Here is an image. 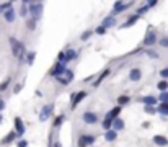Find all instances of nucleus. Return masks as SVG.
Segmentation results:
<instances>
[{
  "label": "nucleus",
  "mask_w": 168,
  "mask_h": 147,
  "mask_svg": "<svg viewBox=\"0 0 168 147\" xmlns=\"http://www.w3.org/2000/svg\"><path fill=\"white\" fill-rule=\"evenodd\" d=\"M91 35H93V31H85V33H83V35H82V36H80V39H82V41H87V39H88V38H90V36H91Z\"/></svg>",
  "instance_id": "obj_35"
},
{
  "label": "nucleus",
  "mask_w": 168,
  "mask_h": 147,
  "mask_svg": "<svg viewBox=\"0 0 168 147\" xmlns=\"http://www.w3.org/2000/svg\"><path fill=\"white\" fill-rule=\"evenodd\" d=\"M64 70H65V64H62V62H57L56 66H54V69L51 70V75L57 79V77H60V75L64 74Z\"/></svg>",
  "instance_id": "obj_10"
},
{
  "label": "nucleus",
  "mask_w": 168,
  "mask_h": 147,
  "mask_svg": "<svg viewBox=\"0 0 168 147\" xmlns=\"http://www.w3.org/2000/svg\"><path fill=\"white\" fill-rule=\"evenodd\" d=\"M38 2H41V4H42V0H38Z\"/></svg>",
  "instance_id": "obj_49"
},
{
  "label": "nucleus",
  "mask_w": 168,
  "mask_h": 147,
  "mask_svg": "<svg viewBox=\"0 0 168 147\" xmlns=\"http://www.w3.org/2000/svg\"><path fill=\"white\" fill-rule=\"evenodd\" d=\"M154 144H157V146H160V147L168 146V139L165 136H154Z\"/></svg>",
  "instance_id": "obj_17"
},
{
  "label": "nucleus",
  "mask_w": 168,
  "mask_h": 147,
  "mask_svg": "<svg viewBox=\"0 0 168 147\" xmlns=\"http://www.w3.org/2000/svg\"><path fill=\"white\" fill-rule=\"evenodd\" d=\"M17 147H28V141H26V139H21V141H18Z\"/></svg>",
  "instance_id": "obj_37"
},
{
  "label": "nucleus",
  "mask_w": 168,
  "mask_h": 147,
  "mask_svg": "<svg viewBox=\"0 0 168 147\" xmlns=\"http://www.w3.org/2000/svg\"><path fill=\"white\" fill-rule=\"evenodd\" d=\"M2 121H4V118H2V115H0V122H2Z\"/></svg>",
  "instance_id": "obj_48"
},
{
  "label": "nucleus",
  "mask_w": 168,
  "mask_h": 147,
  "mask_svg": "<svg viewBox=\"0 0 168 147\" xmlns=\"http://www.w3.org/2000/svg\"><path fill=\"white\" fill-rule=\"evenodd\" d=\"M116 24V20H114V17H106V18H103V21H101V26L103 28H111V26H114Z\"/></svg>",
  "instance_id": "obj_15"
},
{
  "label": "nucleus",
  "mask_w": 168,
  "mask_h": 147,
  "mask_svg": "<svg viewBox=\"0 0 168 147\" xmlns=\"http://www.w3.org/2000/svg\"><path fill=\"white\" fill-rule=\"evenodd\" d=\"M157 113H160L163 116H168V103H160L157 108Z\"/></svg>",
  "instance_id": "obj_24"
},
{
  "label": "nucleus",
  "mask_w": 168,
  "mask_h": 147,
  "mask_svg": "<svg viewBox=\"0 0 168 147\" xmlns=\"http://www.w3.org/2000/svg\"><path fill=\"white\" fill-rule=\"evenodd\" d=\"M57 80H59L62 85L70 84V82L74 80V72H72V70H69V69H65V70H64V74H62V75H60V77H57Z\"/></svg>",
  "instance_id": "obj_4"
},
{
  "label": "nucleus",
  "mask_w": 168,
  "mask_h": 147,
  "mask_svg": "<svg viewBox=\"0 0 168 147\" xmlns=\"http://www.w3.org/2000/svg\"><path fill=\"white\" fill-rule=\"evenodd\" d=\"M10 82H11V79H10V77H8V79H5V80L2 82V84H0V92L7 90V87H8V85H10Z\"/></svg>",
  "instance_id": "obj_32"
},
{
  "label": "nucleus",
  "mask_w": 168,
  "mask_h": 147,
  "mask_svg": "<svg viewBox=\"0 0 168 147\" xmlns=\"http://www.w3.org/2000/svg\"><path fill=\"white\" fill-rule=\"evenodd\" d=\"M85 97H87V92H83V90H82V92H77L75 95H72V110L77 108V105L82 102V100H83Z\"/></svg>",
  "instance_id": "obj_7"
},
{
  "label": "nucleus",
  "mask_w": 168,
  "mask_h": 147,
  "mask_svg": "<svg viewBox=\"0 0 168 147\" xmlns=\"http://www.w3.org/2000/svg\"><path fill=\"white\" fill-rule=\"evenodd\" d=\"M129 100H131V98L127 97V95H121V97H118V106L127 105V103H129Z\"/></svg>",
  "instance_id": "obj_26"
},
{
  "label": "nucleus",
  "mask_w": 168,
  "mask_h": 147,
  "mask_svg": "<svg viewBox=\"0 0 168 147\" xmlns=\"http://www.w3.org/2000/svg\"><path fill=\"white\" fill-rule=\"evenodd\" d=\"M158 100H160L162 103H168V92H162V95L158 97Z\"/></svg>",
  "instance_id": "obj_34"
},
{
  "label": "nucleus",
  "mask_w": 168,
  "mask_h": 147,
  "mask_svg": "<svg viewBox=\"0 0 168 147\" xmlns=\"http://www.w3.org/2000/svg\"><path fill=\"white\" fill-rule=\"evenodd\" d=\"M11 4H13V2L10 0V2H5V4H2V5H0V13H5V12H7L8 8L11 7Z\"/></svg>",
  "instance_id": "obj_29"
},
{
  "label": "nucleus",
  "mask_w": 168,
  "mask_h": 147,
  "mask_svg": "<svg viewBox=\"0 0 168 147\" xmlns=\"http://www.w3.org/2000/svg\"><path fill=\"white\" fill-rule=\"evenodd\" d=\"M23 88V84H20V85H17V88H15V93H18V92Z\"/></svg>",
  "instance_id": "obj_44"
},
{
  "label": "nucleus",
  "mask_w": 168,
  "mask_h": 147,
  "mask_svg": "<svg viewBox=\"0 0 168 147\" xmlns=\"http://www.w3.org/2000/svg\"><path fill=\"white\" fill-rule=\"evenodd\" d=\"M26 28H28L29 31H33V30L36 28V20H33V18H29V20L26 21Z\"/></svg>",
  "instance_id": "obj_30"
},
{
  "label": "nucleus",
  "mask_w": 168,
  "mask_h": 147,
  "mask_svg": "<svg viewBox=\"0 0 168 147\" xmlns=\"http://www.w3.org/2000/svg\"><path fill=\"white\" fill-rule=\"evenodd\" d=\"M83 121L87 122V124H95V122L98 121V116L91 111H85L83 113Z\"/></svg>",
  "instance_id": "obj_11"
},
{
  "label": "nucleus",
  "mask_w": 168,
  "mask_h": 147,
  "mask_svg": "<svg viewBox=\"0 0 168 147\" xmlns=\"http://www.w3.org/2000/svg\"><path fill=\"white\" fill-rule=\"evenodd\" d=\"M132 5V2H127V4H123L121 0L119 2H116V5H114V10H113V13L114 15H118V13H123L124 10H127V8Z\"/></svg>",
  "instance_id": "obj_9"
},
{
  "label": "nucleus",
  "mask_w": 168,
  "mask_h": 147,
  "mask_svg": "<svg viewBox=\"0 0 168 147\" xmlns=\"http://www.w3.org/2000/svg\"><path fill=\"white\" fill-rule=\"evenodd\" d=\"M109 74H111V70H109V69H105V70H103L101 74H100V77H98V80H96V82H95V84H93V87H98V85L101 84V82L105 80L106 77H108Z\"/></svg>",
  "instance_id": "obj_18"
},
{
  "label": "nucleus",
  "mask_w": 168,
  "mask_h": 147,
  "mask_svg": "<svg viewBox=\"0 0 168 147\" xmlns=\"http://www.w3.org/2000/svg\"><path fill=\"white\" fill-rule=\"evenodd\" d=\"M140 77H142V72H140V69H132L129 72V79L132 82H139Z\"/></svg>",
  "instance_id": "obj_16"
},
{
  "label": "nucleus",
  "mask_w": 168,
  "mask_h": 147,
  "mask_svg": "<svg viewBox=\"0 0 168 147\" xmlns=\"http://www.w3.org/2000/svg\"><path fill=\"white\" fill-rule=\"evenodd\" d=\"M10 46H11V53H13V56L23 59V54H25V46L21 44L17 38H13V36L10 38Z\"/></svg>",
  "instance_id": "obj_1"
},
{
  "label": "nucleus",
  "mask_w": 168,
  "mask_h": 147,
  "mask_svg": "<svg viewBox=\"0 0 168 147\" xmlns=\"http://www.w3.org/2000/svg\"><path fill=\"white\" fill-rule=\"evenodd\" d=\"M95 139L96 137L95 136H90V134H85V136H80V139H78V147H87V146H91V144L95 142Z\"/></svg>",
  "instance_id": "obj_5"
},
{
  "label": "nucleus",
  "mask_w": 168,
  "mask_h": 147,
  "mask_svg": "<svg viewBox=\"0 0 168 147\" xmlns=\"http://www.w3.org/2000/svg\"><path fill=\"white\" fill-rule=\"evenodd\" d=\"M54 147H62V146H60L59 142H56V144H54Z\"/></svg>",
  "instance_id": "obj_46"
},
{
  "label": "nucleus",
  "mask_w": 168,
  "mask_h": 147,
  "mask_svg": "<svg viewBox=\"0 0 168 147\" xmlns=\"http://www.w3.org/2000/svg\"><path fill=\"white\" fill-rule=\"evenodd\" d=\"M116 136H118V133H116L114 129H109V131H105V139L108 141V142H113V141L116 139Z\"/></svg>",
  "instance_id": "obj_21"
},
{
  "label": "nucleus",
  "mask_w": 168,
  "mask_h": 147,
  "mask_svg": "<svg viewBox=\"0 0 168 147\" xmlns=\"http://www.w3.org/2000/svg\"><path fill=\"white\" fill-rule=\"evenodd\" d=\"M4 17H5V21H7V23H13V21H15V17H17V13H15V8L10 7V8H8V10L4 13Z\"/></svg>",
  "instance_id": "obj_12"
},
{
  "label": "nucleus",
  "mask_w": 168,
  "mask_h": 147,
  "mask_svg": "<svg viewBox=\"0 0 168 147\" xmlns=\"http://www.w3.org/2000/svg\"><path fill=\"white\" fill-rule=\"evenodd\" d=\"M64 119H65V116H64V115L57 116V118H56V121H54V128H60V124L64 122Z\"/></svg>",
  "instance_id": "obj_31"
},
{
  "label": "nucleus",
  "mask_w": 168,
  "mask_h": 147,
  "mask_svg": "<svg viewBox=\"0 0 168 147\" xmlns=\"http://www.w3.org/2000/svg\"><path fill=\"white\" fill-rule=\"evenodd\" d=\"M28 10H29V13H31V18H33V20L38 21L39 18H41V15H42V4H41V2H38V4H33V5H29V7H28Z\"/></svg>",
  "instance_id": "obj_2"
},
{
  "label": "nucleus",
  "mask_w": 168,
  "mask_h": 147,
  "mask_svg": "<svg viewBox=\"0 0 168 147\" xmlns=\"http://www.w3.org/2000/svg\"><path fill=\"white\" fill-rule=\"evenodd\" d=\"M52 111H54V103H49V105H46L44 108L41 110V113H39V121H41V122L47 121V119H49V116L52 115Z\"/></svg>",
  "instance_id": "obj_3"
},
{
  "label": "nucleus",
  "mask_w": 168,
  "mask_h": 147,
  "mask_svg": "<svg viewBox=\"0 0 168 147\" xmlns=\"http://www.w3.org/2000/svg\"><path fill=\"white\" fill-rule=\"evenodd\" d=\"M157 88H158L160 92H168V82H167V80H162V82H158Z\"/></svg>",
  "instance_id": "obj_27"
},
{
  "label": "nucleus",
  "mask_w": 168,
  "mask_h": 147,
  "mask_svg": "<svg viewBox=\"0 0 168 147\" xmlns=\"http://www.w3.org/2000/svg\"><path fill=\"white\" fill-rule=\"evenodd\" d=\"M75 57H77V53H75L74 49H67L65 51V64L70 62V61H74Z\"/></svg>",
  "instance_id": "obj_22"
},
{
  "label": "nucleus",
  "mask_w": 168,
  "mask_h": 147,
  "mask_svg": "<svg viewBox=\"0 0 168 147\" xmlns=\"http://www.w3.org/2000/svg\"><path fill=\"white\" fill-rule=\"evenodd\" d=\"M157 2H158V0H147V5H149V7H154V5H157Z\"/></svg>",
  "instance_id": "obj_41"
},
{
  "label": "nucleus",
  "mask_w": 168,
  "mask_h": 147,
  "mask_svg": "<svg viewBox=\"0 0 168 147\" xmlns=\"http://www.w3.org/2000/svg\"><path fill=\"white\" fill-rule=\"evenodd\" d=\"M160 75H162L163 79H168V67H167V69H162V70H160Z\"/></svg>",
  "instance_id": "obj_40"
},
{
  "label": "nucleus",
  "mask_w": 168,
  "mask_h": 147,
  "mask_svg": "<svg viewBox=\"0 0 168 147\" xmlns=\"http://www.w3.org/2000/svg\"><path fill=\"white\" fill-rule=\"evenodd\" d=\"M147 54H149V56H152V57H158V54L154 53V51H147Z\"/></svg>",
  "instance_id": "obj_42"
},
{
  "label": "nucleus",
  "mask_w": 168,
  "mask_h": 147,
  "mask_svg": "<svg viewBox=\"0 0 168 147\" xmlns=\"http://www.w3.org/2000/svg\"><path fill=\"white\" fill-rule=\"evenodd\" d=\"M28 2H29V0H23V4H25V5H26V4H28Z\"/></svg>",
  "instance_id": "obj_47"
},
{
  "label": "nucleus",
  "mask_w": 168,
  "mask_h": 147,
  "mask_svg": "<svg viewBox=\"0 0 168 147\" xmlns=\"http://www.w3.org/2000/svg\"><path fill=\"white\" fill-rule=\"evenodd\" d=\"M13 121H15V133H17L18 136H23V134H25V122H23V119H21L20 116H17Z\"/></svg>",
  "instance_id": "obj_6"
},
{
  "label": "nucleus",
  "mask_w": 168,
  "mask_h": 147,
  "mask_svg": "<svg viewBox=\"0 0 168 147\" xmlns=\"http://www.w3.org/2000/svg\"><path fill=\"white\" fill-rule=\"evenodd\" d=\"M149 8H150V7H149V5H142V7H140L139 10H137V15H139V17H140V15L147 13V12H149Z\"/></svg>",
  "instance_id": "obj_33"
},
{
  "label": "nucleus",
  "mask_w": 168,
  "mask_h": 147,
  "mask_svg": "<svg viewBox=\"0 0 168 147\" xmlns=\"http://www.w3.org/2000/svg\"><path fill=\"white\" fill-rule=\"evenodd\" d=\"M140 102H142L145 106H155L157 105V98L152 97V95H149V97H142L140 98Z\"/></svg>",
  "instance_id": "obj_13"
},
{
  "label": "nucleus",
  "mask_w": 168,
  "mask_h": 147,
  "mask_svg": "<svg viewBox=\"0 0 168 147\" xmlns=\"http://www.w3.org/2000/svg\"><path fill=\"white\" fill-rule=\"evenodd\" d=\"M119 113H121V106H116V108H113L106 116H108L109 119H113V121H114V119H118V118H119Z\"/></svg>",
  "instance_id": "obj_20"
},
{
  "label": "nucleus",
  "mask_w": 168,
  "mask_h": 147,
  "mask_svg": "<svg viewBox=\"0 0 168 147\" xmlns=\"http://www.w3.org/2000/svg\"><path fill=\"white\" fill-rule=\"evenodd\" d=\"M4 108H5V102H4V100H0V111H2Z\"/></svg>",
  "instance_id": "obj_45"
},
{
  "label": "nucleus",
  "mask_w": 168,
  "mask_h": 147,
  "mask_svg": "<svg viewBox=\"0 0 168 147\" xmlns=\"http://www.w3.org/2000/svg\"><path fill=\"white\" fill-rule=\"evenodd\" d=\"M155 111H157V110H155L154 106H145V113H149V115H154Z\"/></svg>",
  "instance_id": "obj_38"
},
{
  "label": "nucleus",
  "mask_w": 168,
  "mask_h": 147,
  "mask_svg": "<svg viewBox=\"0 0 168 147\" xmlns=\"http://www.w3.org/2000/svg\"><path fill=\"white\" fill-rule=\"evenodd\" d=\"M101 126H103V129H105V131H109V129L113 128V119H109L108 116H105V119H103V124H101Z\"/></svg>",
  "instance_id": "obj_25"
},
{
  "label": "nucleus",
  "mask_w": 168,
  "mask_h": 147,
  "mask_svg": "<svg viewBox=\"0 0 168 147\" xmlns=\"http://www.w3.org/2000/svg\"><path fill=\"white\" fill-rule=\"evenodd\" d=\"M17 137H18V134L15 133V131H11V133H8L7 136L4 137V139L0 141V146H5V144H10L11 141H13V139H17Z\"/></svg>",
  "instance_id": "obj_14"
},
{
  "label": "nucleus",
  "mask_w": 168,
  "mask_h": 147,
  "mask_svg": "<svg viewBox=\"0 0 168 147\" xmlns=\"http://www.w3.org/2000/svg\"><path fill=\"white\" fill-rule=\"evenodd\" d=\"M34 57H36V53H34V51H29L28 56H26V62H28L29 66H31V64L34 62Z\"/></svg>",
  "instance_id": "obj_28"
},
{
  "label": "nucleus",
  "mask_w": 168,
  "mask_h": 147,
  "mask_svg": "<svg viewBox=\"0 0 168 147\" xmlns=\"http://www.w3.org/2000/svg\"><path fill=\"white\" fill-rule=\"evenodd\" d=\"M105 33H106V28H103V26H98L95 30V35H105Z\"/></svg>",
  "instance_id": "obj_36"
},
{
  "label": "nucleus",
  "mask_w": 168,
  "mask_h": 147,
  "mask_svg": "<svg viewBox=\"0 0 168 147\" xmlns=\"http://www.w3.org/2000/svg\"><path fill=\"white\" fill-rule=\"evenodd\" d=\"M113 129L116 131V133H118V131H123L124 129V121L121 118H118V119H114V121H113Z\"/></svg>",
  "instance_id": "obj_19"
},
{
  "label": "nucleus",
  "mask_w": 168,
  "mask_h": 147,
  "mask_svg": "<svg viewBox=\"0 0 168 147\" xmlns=\"http://www.w3.org/2000/svg\"><path fill=\"white\" fill-rule=\"evenodd\" d=\"M137 20H139V15H137V13H136V15H132V17H131V18H129V20H127V21H126V23H124V24H123V26H121V28H129V26H132V24H134V23H136V21H137Z\"/></svg>",
  "instance_id": "obj_23"
},
{
  "label": "nucleus",
  "mask_w": 168,
  "mask_h": 147,
  "mask_svg": "<svg viewBox=\"0 0 168 147\" xmlns=\"http://www.w3.org/2000/svg\"><path fill=\"white\" fill-rule=\"evenodd\" d=\"M21 15H23V17H26V5L23 4V8H21Z\"/></svg>",
  "instance_id": "obj_43"
},
{
  "label": "nucleus",
  "mask_w": 168,
  "mask_h": 147,
  "mask_svg": "<svg viewBox=\"0 0 168 147\" xmlns=\"http://www.w3.org/2000/svg\"><path fill=\"white\" fill-rule=\"evenodd\" d=\"M158 43H160V46H163V48H168V38H162Z\"/></svg>",
  "instance_id": "obj_39"
},
{
  "label": "nucleus",
  "mask_w": 168,
  "mask_h": 147,
  "mask_svg": "<svg viewBox=\"0 0 168 147\" xmlns=\"http://www.w3.org/2000/svg\"><path fill=\"white\" fill-rule=\"evenodd\" d=\"M155 43H157V35H155L154 31H149L147 35H145V38H144V46L150 48V46H154Z\"/></svg>",
  "instance_id": "obj_8"
}]
</instances>
